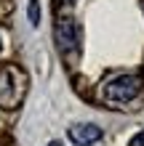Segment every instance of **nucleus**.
Returning a JSON list of instances; mask_svg holds the SVG:
<instances>
[{
	"instance_id": "1",
	"label": "nucleus",
	"mask_w": 144,
	"mask_h": 146,
	"mask_svg": "<svg viewBox=\"0 0 144 146\" xmlns=\"http://www.w3.org/2000/svg\"><path fill=\"white\" fill-rule=\"evenodd\" d=\"M141 88H144L141 77H136V74H120V77H115V80H109L101 93H104V98L112 101V104H128V101H133L141 93Z\"/></svg>"
},
{
	"instance_id": "2",
	"label": "nucleus",
	"mask_w": 144,
	"mask_h": 146,
	"mask_svg": "<svg viewBox=\"0 0 144 146\" xmlns=\"http://www.w3.org/2000/svg\"><path fill=\"white\" fill-rule=\"evenodd\" d=\"M54 32H56V42L62 50H75L80 45V27L75 19H59Z\"/></svg>"
},
{
	"instance_id": "3",
	"label": "nucleus",
	"mask_w": 144,
	"mask_h": 146,
	"mask_svg": "<svg viewBox=\"0 0 144 146\" xmlns=\"http://www.w3.org/2000/svg\"><path fill=\"white\" fill-rule=\"evenodd\" d=\"M101 127L96 125H91V122H83V125H72L70 127V141L75 146H91V143H96L101 141Z\"/></svg>"
},
{
	"instance_id": "4",
	"label": "nucleus",
	"mask_w": 144,
	"mask_h": 146,
	"mask_svg": "<svg viewBox=\"0 0 144 146\" xmlns=\"http://www.w3.org/2000/svg\"><path fill=\"white\" fill-rule=\"evenodd\" d=\"M27 16H29V24H32V27H38V24H40V0H29Z\"/></svg>"
},
{
	"instance_id": "5",
	"label": "nucleus",
	"mask_w": 144,
	"mask_h": 146,
	"mask_svg": "<svg viewBox=\"0 0 144 146\" xmlns=\"http://www.w3.org/2000/svg\"><path fill=\"white\" fill-rule=\"evenodd\" d=\"M128 146H144V130H141V133H136V135H133V138L128 141Z\"/></svg>"
},
{
	"instance_id": "6",
	"label": "nucleus",
	"mask_w": 144,
	"mask_h": 146,
	"mask_svg": "<svg viewBox=\"0 0 144 146\" xmlns=\"http://www.w3.org/2000/svg\"><path fill=\"white\" fill-rule=\"evenodd\" d=\"M48 146H64V143H62V141H51Z\"/></svg>"
},
{
	"instance_id": "7",
	"label": "nucleus",
	"mask_w": 144,
	"mask_h": 146,
	"mask_svg": "<svg viewBox=\"0 0 144 146\" xmlns=\"http://www.w3.org/2000/svg\"><path fill=\"white\" fill-rule=\"evenodd\" d=\"M62 3H67V5H72V3H75V0H62Z\"/></svg>"
}]
</instances>
